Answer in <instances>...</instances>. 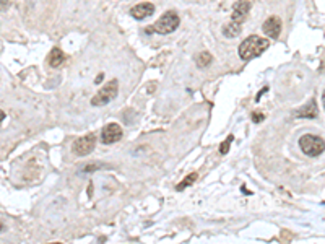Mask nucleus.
Wrapping results in <instances>:
<instances>
[{"instance_id": "1", "label": "nucleus", "mask_w": 325, "mask_h": 244, "mask_svg": "<svg viewBox=\"0 0 325 244\" xmlns=\"http://www.w3.org/2000/svg\"><path fill=\"white\" fill-rule=\"evenodd\" d=\"M268 46H270V42L267 38L249 36L247 39H244L239 46V57L242 61H252V59L262 56V54L268 49Z\"/></svg>"}, {"instance_id": "2", "label": "nucleus", "mask_w": 325, "mask_h": 244, "mask_svg": "<svg viewBox=\"0 0 325 244\" xmlns=\"http://www.w3.org/2000/svg\"><path fill=\"white\" fill-rule=\"evenodd\" d=\"M179 23H181V20H179V15L176 12H172V10H169V12L164 13L163 17L153 24V26H150V28L145 29V33H148V34H152V33L169 34V33L176 31V29L179 28Z\"/></svg>"}, {"instance_id": "3", "label": "nucleus", "mask_w": 325, "mask_h": 244, "mask_svg": "<svg viewBox=\"0 0 325 244\" xmlns=\"http://www.w3.org/2000/svg\"><path fill=\"white\" fill-rule=\"evenodd\" d=\"M299 146L307 156H320L324 153V139L319 135L306 134L299 139Z\"/></svg>"}, {"instance_id": "4", "label": "nucleus", "mask_w": 325, "mask_h": 244, "mask_svg": "<svg viewBox=\"0 0 325 244\" xmlns=\"http://www.w3.org/2000/svg\"><path fill=\"white\" fill-rule=\"evenodd\" d=\"M117 93H119V83H117V80H111L109 83H106V85L93 96V100H91V104H93V106H106V104H109L111 101L115 100Z\"/></svg>"}, {"instance_id": "5", "label": "nucleus", "mask_w": 325, "mask_h": 244, "mask_svg": "<svg viewBox=\"0 0 325 244\" xmlns=\"http://www.w3.org/2000/svg\"><path fill=\"white\" fill-rule=\"evenodd\" d=\"M95 145H96V135L88 134L85 137L76 139L74 142V145H72V150H74V153L76 156H86L95 150Z\"/></svg>"}, {"instance_id": "6", "label": "nucleus", "mask_w": 325, "mask_h": 244, "mask_svg": "<svg viewBox=\"0 0 325 244\" xmlns=\"http://www.w3.org/2000/svg\"><path fill=\"white\" fill-rule=\"evenodd\" d=\"M120 139H122V127H120L119 124L113 122V124L104 125L103 134H101V140H103V143H106V145L115 143V142H119Z\"/></svg>"}, {"instance_id": "7", "label": "nucleus", "mask_w": 325, "mask_h": 244, "mask_svg": "<svg viewBox=\"0 0 325 244\" xmlns=\"http://www.w3.org/2000/svg\"><path fill=\"white\" fill-rule=\"evenodd\" d=\"M249 12H250V2H247V0H237V2L232 5L231 20L232 21L242 23L244 18L249 15Z\"/></svg>"}, {"instance_id": "8", "label": "nucleus", "mask_w": 325, "mask_h": 244, "mask_svg": "<svg viewBox=\"0 0 325 244\" xmlns=\"http://www.w3.org/2000/svg\"><path fill=\"white\" fill-rule=\"evenodd\" d=\"M262 29H264V33H265L268 38L278 39L280 33H281V20H280L278 17H270V18L264 23Z\"/></svg>"}, {"instance_id": "9", "label": "nucleus", "mask_w": 325, "mask_h": 244, "mask_svg": "<svg viewBox=\"0 0 325 244\" xmlns=\"http://www.w3.org/2000/svg\"><path fill=\"white\" fill-rule=\"evenodd\" d=\"M153 13H154V5L150 2H142L135 5V7L130 10V15H132L135 20H143L147 17H152Z\"/></svg>"}, {"instance_id": "10", "label": "nucleus", "mask_w": 325, "mask_h": 244, "mask_svg": "<svg viewBox=\"0 0 325 244\" xmlns=\"http://www.w3.org/2000/svg\"><path fill=\"white\" fill-rule=\"evenodd\" d=\"M64 61H65V54L62 52L59 47L52 49L51 54H49V57H47V62H49V65L54 67V68L60 67L62 63H64Z\"/></svg>"}, {"instance_id": "11", "label": "nucleus", "mask_w": 325, "mask_h": 244, "mask_svg": "<svg viewBox=\"0 0 325 244\" xmlns=\"http://www.w3.org/2000/svg\"><path fill=\"white\" fill-rule=\"evenodd\" d=\"M241 31H242V23L232 21V20L223 26V34H225L226 38H236Z\"/></svg>"}, {"instance_id": "12", "label": "nucleus", "mask_w": 325, "mask_h": 244, "mask_svg": "<svg viewBox=\"0 0 325 244\" xmlns=\"http://www.w3.org/2000/svg\"><path fill=\"white\" fill-rule=\"evenodd\" d=\"M317 104H315V101L312 100L309 102L307 106L301 107V109L296 111V117H315L317 116Z\"/></svg>"}, {"instance_id": "13", "label": "nucleus", "mask_w": 325, "mask_h": 244, "mask_svg": "<svg viewBox=\"0 0 325 244\" xmlns=\"http://www.w3.org/2000/svg\"><path fill=\"white\" fill-rule=\"evenodd\" d=\"M211 61H213V57H211L210 52H202V54H198V56L195 57V63H197L198 68L208 67L211 63Z\"/></svg>"}, {"instance_id": "14", "label": "nucleus", "mask_w": 325, "mask_h": 244, "mask_svg": "<svg viewBox=\"0 0 325 244\" xmlns=\"http://www.w3.org/2000/svg\"><path fill=\"white\" fill-rule=\"evenodd\" d=\"M195 179H197V173H192V174H189L187 178L184 179L182 183L177 185V190H182V189H186L187 185H192L193 183H195Z\"/></svg>"}, {"instance_id": "15", "label": "nucleus", "mask_w": 325, "mask_h": 244, "mask_svg": "<svg viewBox=\"0 0 325 244\" xmlns=\"http://www.w3.org/2000/svg\"><path fill=\"white\" fill-rule=\"evenodd\" d=\"M232 139H234L232 135L228 137V140H225V142L221 143V146H220V153H221V155H226L228 151H229V146H231V143H232Z\"/></svg>"}, {"instance_id": "16", "label": "nucleus", "mask_w": 325, "mask_h": 244, "mask_svg": "<svg viewBox=\"0 0 325 244\" xmlns=\"http://www.w3.org/2000/svg\"><path fill=\"white\" fill-rule=\"evenodd\" d=\"M264 117H265V116L262 114L260 111H255L254 114H252V121H254V122H260V121H264Z\"/></svg>"}, {"instance_id": "17", "label": "nucleus", "mask_w": 325, "mask_h": 244, "mask_svg": "<svg viewBox=\"0 0 325 244\" xmlns=\"http://www.w3.org/2000/svg\"><path fill=\"white\" fill-rule=\"evenodd\" d=\"M8 7H10V2H8V0H0V12H5Z\"/></svg>"}, {"instance_id": "18", "label": "nucleus", "mask_w": 325, "mask_h": 244, "mask_svg": "<svg viewBox=\"0 0 325 244\" xmlns=\"http://www.w3.org/2000/svg\"><path fill=\"white\" fill-rule=\"evenodd\" d=\"M3 119H5V112L0 109V124H2V121H3Z\"/></svg>"}, {"instance_id": "19", "label": "nucleus", "mask_w": 325, "mask_h": 244, "mask_svg": "<svg viewBox=\"0 0 325 244\" xmlns=\"http://www.w3.org/2000/svg\"><path fill=\"white\" fill-rule=\"evenodd\" d=\"M3 229H5V226H3V224L0 223V231H3Z\"/></svg>"}]
</instances>
